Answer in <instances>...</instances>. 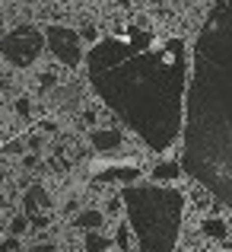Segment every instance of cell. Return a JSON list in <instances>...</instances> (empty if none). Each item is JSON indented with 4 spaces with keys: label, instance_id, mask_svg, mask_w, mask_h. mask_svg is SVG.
I'll return each instance as SVG.
<instances>
[{
    "label": "cell",
    "instance_id": "obj_12",
    "mask_svg": "<svg viewBox=\"0 0 232 252\" xmlns=\"http://www.w3.org/2000/svg\"><path fill=\"white\" fill-rule=\"evenodd\" d=\"M26 230V220H13V233H23Z\"/></svg>",
    "mask_w": 232,
    "mask_h": 252
},
{
    "label": "cell",
    "instance_id": "obj_8",
    "mask_svg": "<svg viewBox=\"0 0 232 252\" xmlns=\"http://www.w3.org/2000/svg\"><path fill=\"white\" fill-rule=\"evenodd\" d=\"M175 172H178L175 163H159V166L153 169V179H156V182H162V179H175Z\"/></svg>",
    "mask_w": 232,
    "mask_h": 252
},
{
    "label": "cell",
    "instance_id": "obj_2",
    "mask_svg": "<svg viewBox=\"0 0 232 252\" xmlns=\"http://www.w3.org/2000/svg\"><path fill=\"white\" fill-rule=\"evenodd\" d=\"M181 169L232 208V0H216L194 38Z\"/></svg>",
    "mask_w": 232,
    "mask_h": 252
},
{
    "label": "cell",
    "instance_id": "obj_13",
    "mask_svg": "<svg viewBox=\"0 0 232 252\" xmlns=\"http://www.w3.org/2000/svg\"><path fill=\"white\" fill-rule=\"evenodd\" d=\"M32 252H54L51 246H32Z\"/></svg>",
    "mask_w": 232,
    "mask_h": 252
},
{
    "label": "cell",
    "instance_id": "obj_1",
    "mask_svg": "<svg viewBox=\"0 0 232 252\" xmlns=\"http://www.w3.org/2000/svg\"><path fill=\"white\" fill-rule=\"evenodd\" d=\"M86 67L102 102L130 125L150 150L165 154L178 141L188 102L184 38H162L147 19H137L105 35L89 51Z\"/></svg>",
    "mask_w": 232,
    "mask_h": 252
},
{
    "label": "cell",
    "instance_id": "obj_4",
    "mask_svg": "<svg viewBox=\"0 0 232 252\" xmlns=\"http://www.w3.org/2000/svg\"><path fill=\"white\" fill-rule=\"evenodd\" d=\"M42 32L35 26H16L13 32L3 35V58L16 67H29L35 61V55L42 51Z\"/></svg>",
    "mask_w": 232,
    "mask_h": 252
},
{
    "label": "cell",
    "instance_id": "obj_11",
    "mask_svg": "<svg viewBox=\"0 0 232 252\" xmlns=\"http://www.w3.org/2000/svg\"><path fill=\"white\" fill-rule=\"evenodd\" d=\"M86 243H89V252H99V249H105V246H108V240H96V236H89Z\"/></svg>",
    "mask_w": 232,
    "mask_h": 252
},
{
    "label": "cell",
    "instance_id": "obj_6",
    "mask_svg": "<svg viewBox=\"0 0 232 252\" xmlns=\"http://www.w3.org/2000/svg\"><path fill=\"white\" fill-rule=\"evenodd\" d=\"M92 144H96L99 150H115V147H121V134H118V131H96V134H92Z\"/></svg>",
    "mask_w": 232,
    "mask_h": 252
},
{
    "label": "cell",
    "instance_id": "obj_3",
    "mask_svg": "<svg viewBox=\"0 0 232 252\" xmlns=\"http://www.w3.org/2000/svg\"><path fill=\"white\" fill-rule=\"evenodd\" d=\"M128 223L137 233L140 252H172L178 243L184 198L175 189L159 185H128L124 189Z\"/></svg>",
    "mask_w": 232,
    "mask_h": 252
},
{
    "label": "cell",
    "instance_id": "obj_9",
    "mask_svg": "<svg viewBox=\"0 0 232 252\" xmlns=\"http://www.w3.org/2000/svg\"><path fill=\"white\" fill-rule=\"evenodd\" d=\"M79 227H86V230H96L99 227V223H102V214H96V211H89V214H83V217H79Z\"/></svg>",
    "mask_w": 232,
    "mask_h": 252
},
{
    "label": "cell",
    "instance_id": "obj_5",
    "mask_svg": "<svg viewBox=\"0 0 232 252\" xmlns=\"http://www.w3.org/2000/svg\"><path fill=\"white\" fill-rule=\"evenodd\" d=\"M45 38H48L51 51H54V58H61L67 67H77L79 61H83V48H79V35L74 29H64V26H51L48 32H45Z\"/></svg>",
    "mask_w": 232,
    "mask_h": 252
},
{
    "label": "cell",
    "instance_id": "obj_7",
    "mask_svg": "<svg viewBox=\"0 0 232 252\" xmlns=\"http://www.w3.org/2000/svg\"><path fill=\"white\" fill-rule=\"evenodd\" d=\"M35 208H45V189H38V185L26 191V211L35 214Z\"/></svg>",
    "mask_w": 232,
    "mask_h": 252
},
{
    "label": "cell",
    "instance_id": "obj_10",
    "mask_svg": "<svg viewBox=\"0 0 232 252\" xmlns=\"http://www.w3.org/2000/svg\"><path fill=\"white\" fill-rule=\"evenodd\" d=\"M70 96H77V90H57V93H54V102H57V105H61V102H64V105H74V99H70Z\"/></svg>",
    "mask_w": 232,
    "mask_h": 252
}]
</instances>
